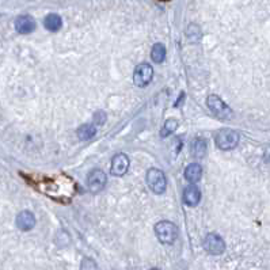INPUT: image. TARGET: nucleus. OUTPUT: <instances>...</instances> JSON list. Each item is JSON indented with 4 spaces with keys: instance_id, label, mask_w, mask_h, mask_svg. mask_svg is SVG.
<instances>
[{
    "instance_id": "obj_10",
    "label": "nucleus",
    "mask_w": 270,
    "mask_h": 270,
    "mask_svg": "<svg viewBox=\"0 0 270 270\" xmlns=\"http://www.w3.org/2000/svg\"><path fill=\"white\" fill-rule=\"evenodd\" d=\"M15 29L19 34H30L35 29L34 18L30 15H21L15 21Z\"/></svg>"
},
{
    "instance_id": "obj_21",
    "label": "nucleus",
    "mask_w": 270,
    "mask_h": 270,
    "mask_svg": "<svg viewBox=\"0 0 270 270\" xmlns=\"http://www.w3.org/2000/svg\"><path fill=\"white\" fill-rule=\"evenodd\" d=\"M151 270H159V269H156V268H153V269H151Z\"/></svg>"
},
{
    "instance_id": "obj_19",
    "label": "nucleus",
    "mask_w": 270,
    "mask_h": 270,
    "mask_svg": "<svg viewBox=\"0 0 270 270\" xmlns=\"http://www.w3.org/2000/svg\"><path fill=\"white\" fill-rule=\"evenodd\" d=\"M106 120H107V116L103 110H99L94 114V123L98 126H102L106 123Z\"/></svg>"
},
{
    "instance_id": "obj_15",
    "label": "nucleus",
    "mask_w": 270,
    "mask_h": 270,
    "mask_svg": "<svg viewBox=\"0 0 270 270\" xmlns=\"http://www.w3.org/2000/svg\"><path fill=\"white\" fill-rule=\"evenodd\" d=\"M76 135L79 137V140H90V139H93L97 135V128L93 123H84L82 126H79V129L76 130Z\"/></svg>"
},
{
    "instance_id": "obj_5",
    "label": "nucleus",
    "mask_w": 270,
    "mask_h": 270,
    "mask_svg": "<svg viewBox=\"0 0 270 270\" xmlns=\"http://www.w3.org/2000/svg\"><path fill=\"white\" fill-rule=\"evenodd\" d=\"M202 246L206 253L211 255H221L225 251V242L218 234H208L202 242Z\"/></svg>"
},
{
    "instance_id": "obj_18",
    "label": "nucleus",
    "mask_w": 270,
    "mask_h": 270,
    "mask_svg": "<svg viewBox=\"0 0 270 270\" xmlns=\"http://www.w3.org/2000/svg\"><path fill=\"white\" fill-rule=\"evenodd\" d=\"M186 34H188L189 40H192V41H198L201 38V31H200V27L197 26V25H189V29L188 31H186Z\"/></svg>"
},
{
    "instance_id": "obj_13",
    "label": "nucleus",
    "mask_w": 270,
    "mask_h": 270,
    "mask_svg": "<svg viewBox=\"0 0 270 270\" xmlns=\"http://www.w3.org/2000/svg\"><path fill=\"white\" fill-rule=\"evenodd\" d=\"M202 176V169H201L200 165L197 163H190V165L186 167L185 170V178L188 179L190 183H196L198 182Z\"/></svg>"
},
{
    "instance_id": "obj_6",
    "label": "nucleus",
    "mask_w": 270,
    "mask_h": 270,
    "mask_svg": "<svg viewBox=\"0 0 270 270\" xmlns=\"http://www.w3.org/2000/svg\"><path fill=\"white\" fill-rule=\"evenodd\" d=\"M153 77V68L147 63H141L135 68L133 72V82L137 87L148 86Z\"/></svg>"
},
{
    "instance_id": "obj_16",
    "label": "nucleus",
    "mask_w": 270,
    "mask_h": 270,
    "mask_svg": "<svg viewBox=\"0 0 270 270\" xmlns=\"http://www.w3.org/2000/svg\"><path fill=\"white\" fill-rule=\"evenodd\" d=\"M151 59L153 63L160 64L166 59V47L163 44H155L151 49Z\"/></svg>"
},
{
    "instance_id": "obj_4",
    "label": "nucleus",
    "mask_w": 270,
    "mask_h": 270,
    "mask_svg": "<svg viewBox=\"0 0 270 270\" xmlns=\"http://www.w3.org/2000/svg\"><path fill=\"white\" fill-rule=\"evenodd\" d=\"M146 181H147L148 188L155 194H163L166 192L167 179L163 171H160L159 169H149L146 175Z\"/></svg>"
},
{
    "instance_id": "obj_9",
    "label": "nucleus",
    "mask_w": 270,
    "mask_h": 270,
    "mask_svg": "<svg viewBox=\"0 0 270 270\" xmlns=\"http://www.w3.org/2000/svg\"><path fill=\"white\" fill-rule=\"evenodd\" d=\"M15 223H17V227L21 231H25V232L31 231L35 225L34 215L30 211H22L21 213H18Z\"/></svg>"
},
{
    "instance_id": "obj_2",
    "label": "nucleus",
    "mask_w": 270,
    "mask_h": 270,
    "mask_svg": "<svg viewBox=\"0 0 270 270\" xmlns=\"http://www.w3.org/2000/svg\"><path fill=\"white\" fill-rule=\"evenodd\" d=\"M206 103H208L209 110L219 120H221V121H229V120H232V117H234V113L229 109V106L220 97H218V95H209L208 99H206Z\"/></svg>"
},
{
    "instance_id": "obj_20",
    "label": "nucleus",
    "mask_w": 270,
    "mask_h": 270,
    "mask_svg": "<svg viewBox=\"0 0 270 270\" xmlns=\"http://www.w3.org/2000/svg\"><path fill=\"white\" fill-rule=\"evenodd\" d=\"M80 270H97V264L91 258H83Z\"/></svg>"
},
{
    "instance_id": "obj_12",
    "label": "nucleus",
    "mask_w": 270,
    "mask_h": 270,
    "mask_svg": "<svg viewBox=\"0 0 270 270\" xmlns=\"http://www.w3.org/2000/svg\"><path fill=\"white\" fill-rule=\"evenodd\" d=\"M206 152H208V143H206L205 139L197 137V139H194V140L192 141V144H190V153H192L193 158H205Z\"/></svg>"
},
{
    "instance_id": "obj_14",
    "label": "nucleus",
    "mask_w": 270,
    "mask_h": 270,
    "mask_svg": "<svg viewBox=\"0 0 270 270\" xmlns=\"http://www.w3.org/2000/svg\"><path fill=\"white\" fill-rule=\"evenodd\" d=\"M44 26L49 31H59L63 26V19L57 14H48L44 19Z\"/></svg>"
},
{
    "instance_id": "obj_11",
    "label": "nucleus",
    "mask_w": 270,
    "mask_h": 270,
    "mask_svg": "<svg viewBox=\"0 0 270 270\" xmlns=\"http://www.w3.org/2000/svg\"><path fill=\"white\" fill-rule=\"evenodd\" d=\"M183 204L188 206H197L198 202L201 201V192L200 189L194 185H190L188 188L183 190L182 196Z\"/></svg>"
},
{
    "instance_id": "obj_7",
    "label": "nucleus",
    "mask_w": 270,
    "mask_h": 270,
    "mask_svg": "<svg viewBox=\"0 0 270 270\" xmlns=\"http://www.w3.org/2000/svg\"><path fill=\"white\" fill-rule=\"evenodd\" d=\"M106 182H107V176L103 171L98 170V169L91 171L87 176V188L93 193L102 192L105 189Z\"/></svg>"
},
{
    "instance_id": "obj_1",
    "label": "nucleus",
    "mask_w": 270,
    "mask_h": 270,
    "mask_svg": "<svg viewBox=\"0 0 270 270\" xmlns=\"http://www.w3.org/2000/svg\"><path fill=\"white\" fill-rule=\"evenodd\" d=\"M155 235L163 245H172L178 238V228L174 223L163 220L155 224Z\"/></svg>"
},
{
    "instance_id": "obj_17",
    "label": "nucleus",
    "mask_w": 270,
    "mask_h": 270,
    "mask_svg": "<svg viewBox=\"0 0 270 270\" xmlns=\"http://www.w3.org/2000/svg\"><path fill=\"white\" fill-rule=\"evenodd\" d=\"M178 128V121L174 120V118H170V120H167L163 125V128L160 129V137H169L170 135H172L174 132Z\"/></svg>"
},
{
    "instance_id": "obj_8",
    "label": "nucleus",
    "mask_w": 270,
    "mask_h": 270,
    "mask_svg": "<svg viewBox=\"0 0 270 270\" xmlns=\"http://www.w3.org/2000/svg\"><path fill=\"white\" fill-rule=\"evenodd\" d=\"M129 170V158L125 153H117L112 159V169L110 172L114 176H123Z\"/></svg>"
},
{
    "instance_id": "obj_3",
    "label": "nucleus",
    "mask_w": 270,
    "mask_h": 270,
    "mask_svg": "<svg viewBox=\"0 0 270 270\" xmlns=\"http://www.w3.org/2000/svg\"><path fill=\"white\" fill-rule=\"evenodd\" d=\"M239 139L241 136L239 133L234 129H221L219 130V133L216 135V146L220 148L221 151H229V149H234L236 146L239 144Z\"/></svg>"
}]
</instances>
